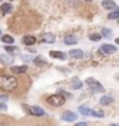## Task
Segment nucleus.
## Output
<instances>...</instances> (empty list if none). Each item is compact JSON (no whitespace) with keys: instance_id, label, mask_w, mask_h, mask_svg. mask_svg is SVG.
<instances>
[{"instance_id":"bb28decb","label":"nucleus","mask_w":119,"mask_h":126,"mask_svg":"<svg viewBox=\"0 0 119 126\" xmlns=\"http://www.w3.org/2000/svg\"><path fill=\"white\" fill-rule=\"evenodd\" d=\"M76 126H88L86 122H78V123H76Z\"/></svg>"},{"instance_id":"4be33fe9","label":"nucleus","mask_w":119,"mask_h":126,"mask_svg":"<svg viewBox=\"0 0 119 126\" xmlns=\"http://www.w3.org/2000/svg\"><path fill=\"white\" fill-rule=\"evenodd\" d=\"M4 49H6V52H9V53H17V52H18V49L13 45H6Z\"/></svg>"},{"instance_id":"0eeeda50","label":"nucleus","mask_w":119,"mask_h":126,"mask_svg":"<svg viewBox=\"0 0 119 126\" xmlns=\"http://www.w3.org/2000/svg\"><path fill=\"white\" fill-rule=\"evenodd\" d=\"M102 7L106 10H116V3L114 0H102Z\"/></svg>"},{"instance_id":"2eb2a0df","label":"nucleus","mask_w":119,"mask_h":126,"mask_svg":"<svg viewBox=\"0 0 119 126\" xmlns=\"http://www.w3.org/2000/svg\"><path fill=\"white\" fill-rule=\"evenodd\" d=\"M70 86H72V88H74V90H80L83 87V83L78 80V79H73L72 83H70Z\"/></svg>"},{"instance_id":"6ab92c4d","label":"nucleus","mask_w":119,"mask_h":126,"mask_svg":"<svg viewBox=\"0 0 119 126\" xmlns=\"http://www.w3.org/2000/svg\"><path fill=\"white\" fill-rule=\"evenodd\" d=\"M78 112L81 113V115H84V116H87V115H90V113H91V109L88 108V107H84V105H83V107H80V108H78Z\"/></svg>"},{"instance_id":"9b49d317","label":"nucleus","mask_w":119,"mask_h":126,"mask_svg":"<svg viewBox=\"0 0 119 126\" xmlns=\"http://www.w3.org/2000/svg\"><path fill=\"white\" fill-rule=\"evenodd\" d=\"M23 42H24V45H27V46L34 45V44L37 42V38H35L34 35H25L23 38Z\"/></svg>"},{"instance_id":"1a4fd4ad","label":"nucleus","mask_w":119,"mask_h":126,"mask_svg":"<svg viewBox=\"0 0 119 126\" xmlns=\"http://www.w3.org/2000/svg\"><path fill=\"white\" fill-rule=\"evenodd\" d=\"M69 56L72 59H81L83 56H84V53H83V50H80V49H72L69 52Z\"/></svg>"},{"instance_id":"c85d7f7f","label":"nucleus","mask_w":119,"mask_h":126,"mask_svg":"<svg viewBox=\"0 0 119 126\" xmlns=\"http://www.w3.org/2000/svg\"><path fill=\"white\" fill-rule=\"evenodd\" d=\"M84 1H86V3H91L92 0H84Z\"/></svg>"},{"instance_id":"f3484780","label":"nucleus","mask_w":119,"mask_h":126,"mask_svg":"<svg viewBox=\"0 0 119 126\" xmlns=\"http://www.w3.org/2000/svg\"><path fill=\"white\" fill-rule=\"evenodd\" d=\"M0 60H1L3 63H7V64H11L14 59L11 58L10 55H1V56H0Z\"/></svg>"},{"instance_id":"f257e3e1","label":"nucleus","mask_w":119,"mask_h":126,"mask_svg":"<svg viewBox=\"0 0 119 126\" xmlns=\"http://www.w3.org/2000/svg\"><path fill=\"white\" fill-rule=\"evenodd\" d=\"M17 87H18V80L15 77L0 74V90L6 91V93H11Z\"/></svg>"},{"instance_id":"393cba45","label":"nucleus","mask_w":119,"mask_h":126,"mask_svg":"<svg viewBox=\"0 0 119 126\" xmlns=\"http://www.w3.org/2000/svg\"><path fill=\"white\" fill-rule=\"evenodd\" d=\"M0 102H1V104L7 102V95H4V94H0Z\"/></svg>"},{"instance_id":"412c9836","label":"nucleus","mask_w":119,"mask_h":126,"mask_svg":"<svg viewBox=\"0 0 119 126\" xmlns=\"http://www.w3.org/2000/svg\"><path fill=\"white\" fill-rule=\"evenodd\" d=\"M119 18V10H114L111 14H108V20H118Z\"/></svg>"},{"instance_id":"b1692460","label":"nucleus","mask_w":119,"mask_h":126,"mask_svg":"<svg viewBox=\"0 0 119 126\" xmlns=\"http://www.w3.org/2000/svg\"><path fill=\"white\" fill-rule=\"evenodd\" d=\"M102 36H101V34H97V32H94V34H91L90 35V39L91 41H100Z\"/></svg>"},{"instance_id":"c756f323","label":"nucleus","mask_w":119,"mask_h":126,"mask_svg":"<svg viewBox=\"0 0 119 126\" xmlns=\"http://www.w3.org/2000/svg\"><path fill=\"white\" fill-rule=\"evenodd\" d=\"M0 36H1V30H0Z\"/></svg>"},{"instance_id":"7c9ffc66","label":"nucleus","mask_w":119,"mask_h":126,"mask_svg":"<svg viewBox=\"0 0 119 126\" xmlns=\"http://www.w3.org/2000/svg\"><path fill=\"white\" fill-rule=\"evenodd\" d=\"M111 126H118V125H111Z\"/></svg>"},{"instance_id":"423d86ee","label":"nucleus","mask_w":119,"mask_h":126,"mask_svg":"<svg viewBox=\"0 0 119 126\" xmlns=\"http://www.w3.org/2000/svg\"><path fill=\"white\" fill-rule=\"evenodd\" d=\"M27 111L31 113V115H34V116H44V115H45V111H44L41 107H37V105H32V107L27 108Z\"/></svg>"},{"instance_id":"aec40b11","label":"nucleus","mask_w":119,"mask_h":126,"mask_svg":"<svg viewBox=\"0 0 119 126\" xmlns=\"http://www.w3.org/2000/svg\"><path fill=\"white\" fill-rule=\"evenodd\" d=\"M90 115L97 116V118H104V116H105V113L102 112L101 109H91V113H90Z\"/></svg>"},{"instance_id":"ddd939ff","label":"nucleus","mask_w":119,"mask_h":126,"mask_svg":"<svg viewBox=\"0 0 119 126\" xmlns=\"http://www.w3.org/2000/svg\"><path fill=\"white\" fill-rule=\"evenodd\" d=\"M112 102H114V97H111V95H104V97H101V99H100L101 105H111Z\"/></svg>"},{"instance_id":"9d476101","label":"nucleus","mask_w":119,"mask_h":126,"mask_svg":"<svg viewBox=\"0 0 119 126\" xmlns=\"http://www.w3.org/2000/svg\"><path fill=\"white\" fill-rule=\"evenodd\" d=\"M28 70L27 66H13L11 67V73H14V74H23V73H25Z\"/></svg>"},{"instance_id":"4468645a","label":"nucleus","mask_w":119,"mask_h":126,"mask_svg":"<svg viewBox=\"0 0 119 126\" xmlns=\"http://www.w3.org/2000/svg\"><path fill=\"white\" fill-rule=\"evenodd\" d=\"M76 42H77V38L74 35H66L64 36V44H66V45H74Z\"/></svg>"},{"instance_id":"2f4dec72","label":"nucleus","mask_w":119,"mask_h":126,"mask_svg":"<svg viewBox=\"0 0 119 126\" xmlns=\"http://www.w3.org/2000/svg\"><path fill=\"white\" fill-rule=\"evenodd\" d=\"M0 1H3V0H0Z\"/></svg>"},{"instance_id":"6e6552de","label":"nucleus","mask_w":119,"mask_h":126,"mask_svg":"<svg viewBox=\"0 0 119 126\" xmlns=\"http://www.w3.org/2000/svg\"><path fill=\"white\" fill-rule=\"evenodd\" d=\"M49 55H50V58L59 59V60H63V59H66V53H64V52H59V50H50Z\"/></svg>"},{"instance_id":"7ed1b4c3","label":"nucleus","mask_w":119,"mask_h":126,"mask_svg":"<svg viewBox=\"0 0 119 126\" xmlns=\"http://www.w3.org/2000/svg\"><path fill=\"white\" fill-rule=\"evenodd\" d=\"M86 84L90 87L91 93H94V94H97V93H104V87L101 86L95 79H91V77L87 79V80H86Z\"/></svg>"},{"instance_id":"a878e982","label":"nucleus","mask_w":119,"mask_h":126,"mask_svg":"<svg viewBox=\"0 0 119 126\" xmlns=\"http://www.w3.org/2000/svg\"><path fill=\"white\" fill-rule=\"evenodd\" d=\"M34 62L37 63V64H45V62L42 60V58H35V60Z\"/></svg>"},{"instance_id":"cd10ccee","label":"nucleus","mask_w":119,"mask_h":126,"mask_svg":"<svg viewBox=\"0 0 119 126\" xmlns=\"http://www.w3.org/2000/svg\"><path fill=\"white\" fill-rule=\"evenodd\" d=\"M7 108V105H6V104H1L0 102V109H6Z\"/></svg>"},{"instance_id":"f8f14e48","label":"nucleus","mask_w":119,"mask_h":126,"mask_svg":"<svg viewBox=\"0 0 119 126\" xmlns=\"http://www.w3.org/2000/svg\"><path fill=\"white\" fill-rule=\"evenodd\" d=\"M41 41L45 44H53L55 42V35L53 34H44L41 36Z\"/></svg>"},{"instance_id":"f03ea898","label":"nucleus","mask_w":119,"mask_h":126,"mask_svg":"<svg viewBox=\"0 0 119 126\" xmlns=\"http://www.w3.org/2000/svg\"><path fill=\"white\" fill-rule=\"evenodd\" d=\"M64 101H66V98L62 94H53L46 98V102L49 105H52V107H60V105L64 104Z\"/></svg>"},{"instance_id":"20e7f679","label":"nucleus","mask_w":119,"mask_h":126,"mask_svg":"<svg viewBox=\"0 0 119 126\" xmlns=\"http://www.w3.org/2000/svg\"><path fill=\"white\" fill-rule=\"evenodd\" d=\"M116 50H118V48L115 45H111V44L101 45V52H104L105 55H114V53H116Z\"/></svg>"},{"instance_id":"5701e85b","label":"nucleus","mask_w":119,"mask_h":126,"mask_svg":"<svg viewBox=\"0 0 119 126\" xmlns=\"http://www.w3.org/2000/svg\"><path fill=\"white\" fill-rule=\"evenodd\" d=\"M111 35H112V31H111V30H108V28H104V30L101 31V36H105V38H111Z\"/></svg>"},{"instance_id":"dca6fc26","label":"nucleus","mask_w":119,"mask_h":126,"mask_svg":"<svg viewBox=\"0 0 119 126\" xmlns=\"http://www.w3.org/2000/svg\"><path fill=\"white\" fill-rule=\"evenodd\" d=\"M0 11H1L3 14L10 13V11H11V4H10V3H3L1 7H0Z\"/></svg>"},{"instance_id":"39448f33","label":"nucleus","mask_w":119,"mask_h":126,"mask_svg":"<svg viewBox=\"0 0 119 126\" xmlns=\"http://www.w3.org/2000/svg\"><path fill=\"white\" fill-rule=\"evenodd\" d=\"M77 116L78 115H76V113L72 112V111H64V112L62 113V121H64V122H74V121H77Z\"/></svg>"},{"instance_id":"a211bd4d","label":"nucleus","mask_w":119,"mask_h":126,"mask_svg":"<svg viewBox=\"0 0 119 126\" xmlns=\"http://www.w3.org/2000/svg\"><path fill=\"white\" fill-rule=\"evenodd\" d=\"M0 38H1V41L4 42L6 45H11V44L14 42V38L10 36V35H3V36H0Z\"/></svg>"}]
</instances>
